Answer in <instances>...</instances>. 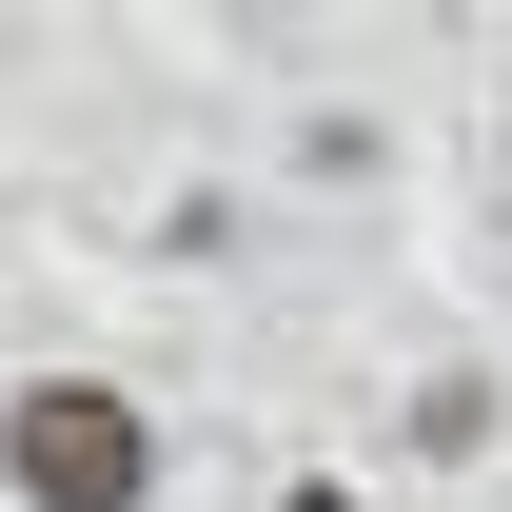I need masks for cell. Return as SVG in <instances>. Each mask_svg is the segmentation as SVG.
Masks as SVG:
<instances>
[{
	"mask_svg": "<svg viewBox=\"0 0 512 512\" xmlns=\"http://www.w3.org/2000/svg\"><path fill=\"white\" fill-rule=\"evenodd\" d=\"M0 493L20 512H158V414L119 375H20L0 394Z\"/></svg>",
	"mask_w": 512,
	"mask_h": 512,
	"instance_id": "1",
	"label": "cell"
},
{
	"mask_svg": "<svg viewBox=\"0 0 512 512\" xmlns=\"http://www.w3.org/2000/svg\"><path fill=\"white\" fill-rule=\"evenodd\" d=\"M414 453L473 473V453H493V375H414Z\"/></svg>",
	"mask_w": 512,
	"mask_h": 512,
	"instance_id": "2",
	"label": "cell"
}]
</instances>
